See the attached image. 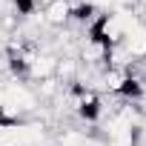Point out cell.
<instances>
[{
  "instance_id": "6da1fadb",
  "label": "cell",
  "mask_w": 146,
  "mask_h": 146,
  "mask_svg": "<svg viewBox=\"0 0 146 146\" xmlns=\"http://www.w3.org/2000/svg\"><path fill=\"white\" fill-rule=\"evenodd\" d=\"M54 72H57V54H52V52H40V54L26 66V75H29L32 83H40V80L54 78Z\"/></svg>"
},
{
  "instance_id": "7a4b0ae2",
  "label": "cell",
  "mask_w": 146,
  "mask_h": 146,
  "mask_svg": "<svg viewBox=\"0 0 146 146\" xmlns=\"http://www.w3.org/2000/svg\"><path fill=\"white\" fill-rule=\"evenodd\" d=\"M120 46L126 49V54H129L132 60H143V57H146V23H143V20L135 23V26L123 35Z\"/></svg>"
},
{
  "instance_id": "3957f363",
  "label": "cell",
  "mask_w": 146,
  "mask_h": 146,
  "mask_svg": "<svg viewBox=\"0 0 146 146\" xmlns=\"http://www.w3.org/2000/svg\"><path fill=\"white\" fill-rule=\"evenodd\" d=\"M43 17H46V26L63 29L72 20V0H49L43 9Z\"/></svg>"
},
{
  "instance_id": "277c9868",
  "label": "cell",
  "mask_w": 146,
  "mask_h": 146,
  "mask_svg": "<svg viewBox=\"0 0 146 146\" xmlns=\"http://www.w3.org/2000/svg\"><path fill=\"white\" fill-rule=\"evenodd\" d=\"M143 3H146V0H143Z\"/></svg>"
}]
</instances>
